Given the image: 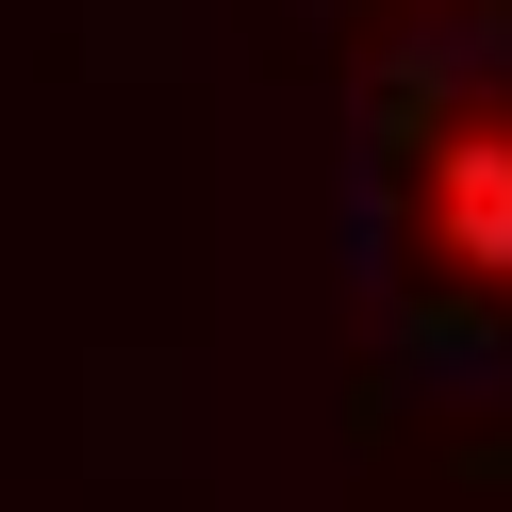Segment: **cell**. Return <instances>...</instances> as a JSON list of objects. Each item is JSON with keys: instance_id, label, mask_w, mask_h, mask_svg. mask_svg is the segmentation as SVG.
<instances>
[{"instance_id": "6da1fadb", "label": "cell", "mask_w": 512, "mask_h": 512, "mask_svg": "<svg viewBox=\"0 0 512 512\" xmlns=\"http://www.w3.org/2000/svg\"><path fill=\"white\" fill-rule=\"evenodd\" d=\"M430 215H446L463 265H512V149H446V166H430Z\"/></svg>"}]
</instances>
